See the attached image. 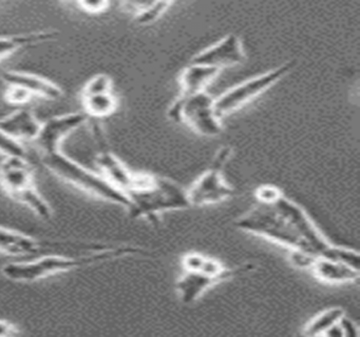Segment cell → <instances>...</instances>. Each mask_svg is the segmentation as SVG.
<instances>
[{
	"label": "cell",
	"mask_w": 360,
	"mask_h": 337,
	"mask_svg": "<svg viewBox=\"0 0 360 337\" xmlns=\"http://www.w3.org/2000/svg\"><path fill=\"white\" fill-rule=\"evenodd\" d=\"M307 270L320 282L338 284L353 282L359 279V267L328 257H315L311 259Z\"/></svg>",
	"instance_id": "14"
},
{
	"label": "cell",
	"mask_w": 360,
	"mask_h": 337,
	"mask_svg": "<svg viewBox=\"0 0 360 337\" xmlns=\"http://www.w3.org/2000/svg\"><path fill=\"white\" fill-rule=\"evenodd\" d=\"M167 116L172 121L185 124L204 137H216L222 133V118L214 109V98L205 92L182 95L172 103Z\"/></svg>",
	"instance_id": "6"
},
{
	"label": "cell",
	"mask_w": 360,
	"mask_h": 337,
	"mask_svg": "<svg viewBox=\"0 0 360 337\" xmlns=\"http://www.w3.org/2000/svg\"><path fill=\"white\" fill-rule=\"evenodd\" d=\"M20 334V329L9 320L0 319V337L15 336Z\"/></svg>",
	"instance_id": "28"
},
{
	"label": "cell",
	"mask_w": 360,
	"mask_h": 337,
	"mask_svg": "<svg viewBox=\"0 0 360 337\" xmlns=\"http://www.w3.org/2000/svg\"><path fill=\"white\" fill-rule=\"evenodd\" d=\"M0 187L11 199L43 220H50L53 216L51 206L37 189L34 171L26 157H4L0 162Z\"/></svg>",
	"instance_id": "5"
},
{
	"label": "cell",
	"mask_w": 360,
	"mask_h": 337,
	"mask_svg": "<svg viewBox=\"0 0 360 337\" xmlns=\"http://www.w3.org/2000/svg\"><path fill=\"white\" fill-rule=\"evenodd\" d=\"M338 324L342 331L343 336H357L359 334L357 324L347 316L343 315Z\"/></svg>",
	"instance_id": "27"
},
{
	"label": "cell",
	"mask_w": 360,
	"mask_h": 337,
	"mask_svg": "<svg viewBox=\"0 0 360 337\" xmlns=\"http://www.w3.org/2000/svg\"><path fill=\"white\" fill-rule=\"evenodd\" d=\"M132 255H148L144 249L132 246H112L108 250L91 254L67 255L47 253L37 259L15 261L3 265L0 272L7 279L15 282H34L56 274L66 273L75 269L96 265Z\"/></svg>",
	"instance_id": "2"
},
{
	"label": "cell",
	"mask_w": 360,
	"mask_h": 337,
	"mask_svg": "<svg viewBox=\"0 0 360 337\" xmlns=\"http://www.w3.org/2000/svg\"><path fill=\"white\" fill-rule=\"evenodd\" d=\"M77 6L84 12L89 14H102L110 6L109 1H79Z\"/></svg>",
	"instance_id": "26"
},
{
	"label": "cell",
	"mask_w": 360,
	"mask_h": 337,
	"mask_svg": "<svg viewBox=\"0 0 360 337\" xmlns=\"http://www.w3.org/2000/svg\"><path fill=\"white\" fill-rule=\"evenodd\" d=\"M51 250H53L51 242H45L0 225V254L11 257H28Z\"/></svg>",
	"instance_id": "12"
},
{
	"label": "cell",
	"mask_w": 360,
	"mask_h": 337,
	"mask_svg": "<svg viewBox=\"0 0 360 337\" xmlns=\"http://www.w3.org/2000/svg\"><path fill=\"white\" fill-rule=\"evenodd\" d=\"M172 4H174V2H123L122 6L128 12L132 13L136 23L148 25L155 22L158 19H160V17L163 16Z\"/></svg>",
	"instance_id": "20"
},
{
	"label": "cell",
	"mask_w": 360,
	"mask_h": 337,
	"mask_svg": "<svg viewBox=\"0 0 360 337\" xmlns=\"http://www.w3.org/2000/svg\"><path fill=\"white\" fill-rule=\"evenodd\" d=\"M245 60L246 53L241 38L236 34L231 33L212 46L197 53L189 63L204 65L221 71L226 67L242 65Z\"/></svg>",
	"instance_id": "11"
},
{
	"label": "cell",
	"mask_w": 360,
	"mask_h": 337,
	"mask_svg": "<svg viewBox=\"0 0 360 337\" xmlns=\"http://www.w3.org/2000/svg\"><path fill=\"white\" fill-rule=\"evenodd\" d=\"M96 164L100 174L109 181L111 185L127 193L134 183L136 173L126 166L121 159L112 152L102 149L96 156Z\"/></svg>",
	"instance_id": "16"
},
{
	"label": "cell",
	"mask_w": 360,
	"mask_h": 337,
	"mask_svg": "<svg viewBox=\"0 0 360 337\" xmlns=\"http://www.w3.org/2000/svg\"><path fill=\"white\" fill-rule=\"evenodd\" d=\"M128 209L131 218H145L151 223H159L160 216L168 211L191 208L187 190L167 177L149 173H136Z\"/></svg>",
	"instance_id": "3"
},
{
	"label": "cell",
	"mask_w": 360,
	"mask_h": 337,
	"mask_svg": "<svg viewBox=\"0 0 360 337\" xmlns=\"http://www.w3.org/2000/svg\"><path fill=\"white\" fill-rule=\"evenodd\" d=\"M27 151L22 143L10 137L5 131L0 128V155L4 157L22 156L26 157Z\"/></svg>",
	"instance_id": "23"
},
{
	"label": "cell",
	"mask_w": 360,
	"mask_h": 337,
	"mask_svg": "<svg viewBox=\"0 0 360 337\" xmlns=\"http://www.w3.org/2000/svg\"><path fill=\"white\" fill-rule=\"evenodd\" d=\"M87 119L85 113L72 112L53 116L41 122V130L34 140L41 151V155L62 151V143L65 139L85 124Z\"/></svg>",
	"instance_id": "9"
},
{
	"label": "cell",
	"mask_w": 360,
	"mask_h": 337,
	"mask_svg": "<svg viewBox=\"0 0 360 337\" xmlns=\"http://www.w3.org/2000/svg\"><path fill=\"white\" fill-rule=\"evenodd\" d=\"M233 154L229 145L218 150L207 170L187 189L191 206H210L224 201L235 195V190L223 177L224 166Z\"/></svg>",
	"instance_id": "8"
},
{
	"label": "cell",
	"mask_w": 360,
	"mask_h": 337,
	"mask_svg": "<svg viewBox=\"0 0 360 337\" xmlns=\"http://www.w3.org/2000/svg\"><path fill=\"white\" fill-rule=\"evenodd\" d=\"M58 36V31H39L0 36V60L11 56L18 51L34 48L46 42L53 41Z\"/></svg>",
	"instance_id": "17"
},
{
	"label": "cell",
	"mask_w": 360,
	"mask_h": 337,
	"mask_svg": "<svg viewBox=\"0 0 360 337\" xmlns=\"http://www.w3.org/2000/svg\"><path fill=\"white\" fill-rule=\"evenodd\" d=\"M100 92H113L112 78L107 74H96L92 76L84 86L82 94Z\"/></svg>",
	"instance_id": "22"
},
{
	"label": "cell",
	"mask_w": 360,
	"mask_h": 337,
	"mask_svg": "<svg viewBox=\"0 0 360 337\" xmlns=\"http://www.w3.org/2000/svg\"><path fill=\"white\" fill-rule=\"evenodd\" d=\"M5 100L11 105H25L32 99V95L24 88L16 86H7L5 91Z\"/></svg>",
	"instance_id": "24"
},
{
	"label": "cell",
	"mask_w": 360,
	"mask_h": 337,
	"mask_svg": "<svg viewBox=\"0 0 360 337\" xmlns=\"http://www.w3.org/2000/svg\"><path fill=\"white\" fill-rule=\"evenodd\" d=\"M219 73V70L189 63L182 70L179 77L181 94L191 95L205 92L206 88L216 79Z\"/></svg>",
	"instance_id": "18"
},
{
	"label": "cell",
	"mask_w": 360,
	"mask_h": 337,
	"mask_svg": "<svg viewBox=\"0 0 360 337\" xmlns=\"http://www.w3.org/2000/svg\"><path fill=\"white\" fill-rule=\"evenodd\" d=\"M41 164L51 174L75 189L126 210L130 208L129 197L124 192L111 185L100 173L86 168L62 151L41 155Z\"/></svg>",
	"instance_id": "4"
},
{
	"label": "cell",
	"mask_w": 360,
	"mask_h": 337,
	"mask_svg": "<svg viewBox=\"0 0 360 337\" xmlns=\"http://www.w3.org/2000/svg\"><path fill=\"white\" fill-rule=\"evenodd\" d=\"M254 270L252 263H244L237 267H231L229 271L221 274L206 273L203 271H184L176 280V289L181 301L185 305L195 303L210 286L220 284L224 280L242 275Z\"/></svg>",
	"instance_id": "10"
},
{
	"label": "cell",
	"mask_w": 360,
	"mask_h": 337,
	"mask_svg": "<svg viewBox=\"0 0 360 337\" xmlns=\"http://www.w3.org/2000/svg\"><path fill=\"white\" fill-rule=\"evenodd\" d=\"M1 80L7 86H20L33 97H41L47 100H58L64 95V91L56 82L27 72L9 70L1 74Z\"/></svg>",
	"instance_id": "13"
},
{
	"label": "cell",
	"mask_w": 360,
	"mask_h": 337,
	"mask_svg": "<svg viewBox=\"0 0 360 337\" xmlns=\"http://www.w3.org/2000/svg\"><path fill=\"white\" fill-rule=\"evenodd\" d=\"M283 195L279 187L271 185H260L255 192L257 202H271Z\"/></svg>",
	"instance_id": "25"
},
{
	"label": "cell",
	"mask_w": 360,
	"mask_h": 337,
	"mask_svg": "<svg viewBox=\"0 0 360 337\" xmlns=\"http://www.w3.org/2000/svg\"><path fill=\"white\" fill-rule=\"evenodd\" d=\"M295 60H288L260 75L254 76L214 98V109L221 118L229 115L273 88L295 67Z\"/></svg>",
	"instance_id": "7"
},
{
	"label": "cell",
	"mask_w": 360,
	"mask_h": 337,
	"mask_svg": "<svg viewBox=\"0 0 360 337\" xmlns=\"http://www.w3.org/2000/svg\"><path fill=\"white\" fill-rule=\"evenodd\" d=\"M240 231L264 238L309 257H328L359 267V253L332 244L311 220L307 211L285 195L271 202H256L236 219Z\"/></svg>",
	"instance_id": "1"
},
{
	"label": "cell",
	"mask_w": 360,
	"mask_h": 337,
	"mask_svg": "<svg viewBox=\"0 0 360 337\" xmlns=\"http://www.w3.org/2000/svg\"><path fill=\"white\" fill-rule=\"evenodd\" d=\"M82 103L88 118L102 119L112 115L119 107V100L113 92L82 94Z\"/></svg>",
	"instance_id": "19"
},
{
	"label": "cell",
	"mask_w": 360,
	"mask_h": 337,
	"mask_svg": "<svg viewBox=\"0 0 360 337\" xmlns=\"http://www.w3.org/2000/svg\"><path fill=\"white\" fill-rule=\"evenodd\" d=\"M343 315H345V312L340 307H333L324 310L305 324L303 328V335L305 336H324L330 328L338 324Z\"/></svg>",
	"instance_id": "21"
},
{
	"label": "cell",
	"mask_w": 360,
	"mask_h": 337,
	"mask_svg": "<svg viewBox=\"0 0 360 337\" xmlns=\"http://www.w3.org/2000/svg\"><path fill=\"white\" fill-rule=\"evenodd\" d=\"M41 126V121L29 109L16 110L0 119V128L20 143L34 141Z\"/></svg>",
	"instance_id": "15"
}]
</instances>
